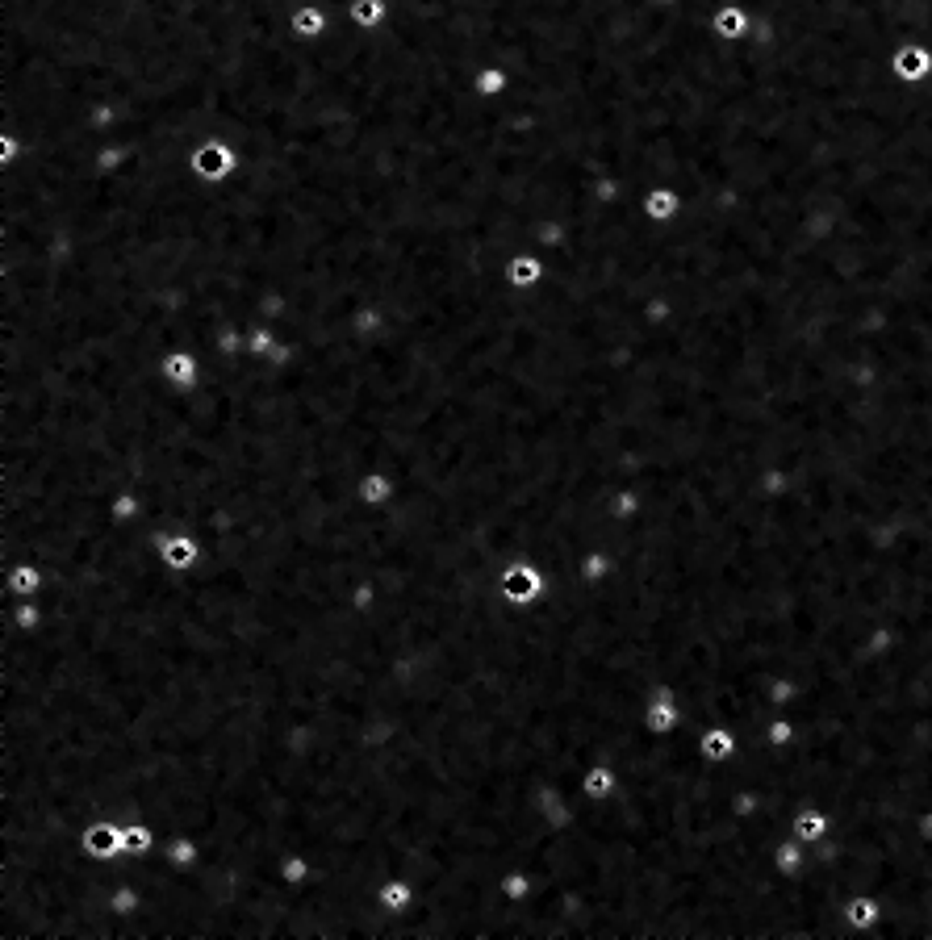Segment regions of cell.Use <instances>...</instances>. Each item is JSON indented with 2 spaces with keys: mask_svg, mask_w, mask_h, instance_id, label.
Segmentation results:
<instances>
[{
  "mask_svg": "<svg viewBox=\"0 0 932 940\" xmlns=\"http://www.w3.org/2000/svg\"><path fill=\"white\" fill-rule=\"evenodd\" d=\"M841 920H845V932H870V928H878L882 920H887V903H882L878 895H870V890H857V895L845 899Z\"/></svg>",
  "mask_w": 932,
  "mask_h": 940,
  "instance_id": "52a82bcc",
  "label": "cell"
},
{
  "mask_svg": "<svg viewBox=\"0 0 932 940\" xmlns=\"http://www.w3.org/2000/svg\"><path fill=\"white\" fill-rule=\"evenodd\" d=\"M790 832H795L803 844H820V840H828V836H832V815H828V807H820V803H803L795 815H790Z\"/></svg>",
  "mask_w": 932,
  "mask_h": 940,
  "instance_id": "7c38bea8",
  "label": "cell"
},
{
  "mask_svg": "<svg viewBox=\"0 0 932 940\" xmlns=\"http://www.w3.org/2000/svg\"><path fill=\"white\" fill-rule=\"evenodd\" d=\"M126 849H122V824L118 819H92V824H84L80 832V857L92 861V865H113Z\"/></svg>",
  "mask_w": 932,
  "mask_h": 940,
  "instance_id": "277c9868",
  "label": "cell"
},
{
  "mask_svg": "<svg viewBox=\"0 0 932 940\" xmlns=\"http://www.w3.org/2000/svg\"><path fill=\"white\" fill-rule=\"evenodd\" d=\"M59 539H63V535H59ZM147 556H155L168 573H193L197 564L205 560V544H201L197 535H189V531H168V535L155 539Z\"/></svg>",
  "mask_w": 932,
  "mask_h": 940,
  "instance_id": "3957f363",
  "label": "cell"
},
{
  "mask_svg": "<svg viewBox=\"0 0 932 940\" xmlns=\"http://www.w3.org/2000/svg\"><path fill=\"white\" fill-rule=\"evenodd\" d=\"M799 740V719L790 715H778V719H765V736H761V748H774V752H786L790 744Z\"/></svg>",
  "mask_w": 932,
  "mask_h": 940,
  "instance_id": "d6986e66",
  "label": "cell"
},
{
  "mask_svg": "<svg viewBox=\"0 0 932 940\" xmlns=\"http://www.w3.org/2000/svg\"><path fill=\"white\" fill-rule=\"evenodd\" d=\"M682 209V197L673 193V188H652V193L644 197V214L648 222H669L673 214Z\"/></svg>",
  "mask_w": 932,
  "mask_h": 940,
  "instance_id": "ffe728a7",
  "label": "cell"
},
{
  "mask_svg": "<svg viewBox=\"0 0 932 940\" xmlns=\"http://www.w3.org/2000/svg\"><path fill=\"white\" fill-rule=\"evenodd\" d=\"M159 844V828L151 819H122V849L126 857H151Z\"/></svg>",
  "mask_w": 932,
  "mask_h": 940,
  "instance_id": "5bb4252c",
  "label": "cell"
},
{
  "mask_svg": "<svg viewBox=\"0 0 932 940\" xmlns=\"http://www.w3.org/2000/svg\"><path fill=\"white\" fill-rule=\"evenodd\" d=\"M715 34L719 38H744V30H749V17H744V9H736V5H724L715 13Z\"/></svg>",
  "mask_w": 932,
  "mask_h": 940,
  "instance_id": "603a6c76",
  "label": "cell"
},
{
  "mask_svg": "<svg viewBox=\"0 0 932 940\" xmlns=\"http://www.w3.org/2000/svg\"><path fill=\"white\" fill-rule=\"evenodd\" d=\"M159 376H163V381H168L176 393H193L197 381H201L197 356H193V351H168V356L159 360Z\"/></svg>",
  "mask_w": 932,
  "mask_h": 940,
  "instance_id": "8fae6325",
  "label": "cell"
},
{
  "mask_svg": "<svg viewBox=\"0 0 932 940\" xmlns=\"http://www.w3.org/2000/svg\"><path fill=\"white\" fill-rule=\"evenodd\" d=\"M5 585H9L13 598H34L51 585V573H46L42 560H13L5 569Z\"/></svg>",
  "mask_w": 932,
  "mask_h": 940,
  "instance_id": "9c48e42d",
  "label": "cell"
},
{
  "mask_svg": "<svg viewBox=\"0 0 932 940\" xmlns=\"http://www.w3.org/2000/svg\"><path fill=\"white\" fill-rule=\"evenodd\" d=\"M247 347H251V356H268V351L276 347V335H272V331H264V326H260V331H251Z\"/></svg>",
  "mask_w": 932,
  "mask_h": 940,
  "instance_id": "4316f807",
  "label": "cell"
},
{
  "mask_svg": "<svg viewBox=\"0 0 932 940\" xmlns=\"http://www.w3.org/2000/svg\"><path fill=\"white\" fill-rule=\"evenodd\" d=\"M770 869L778 878H799L807 869V857H803V840L799 836H786L770 849Z\"/></svg>",
  "mask_w": 932,
  "mask_h": 940,
  "instance_id": "9a60e30c",
  "label": "cell"
},
{
  "mask_svg": "<svg viewBox=\"0 0 932 940\" xmlns=\"http://www.w3.org/2000/svg\"><path fill=\"white\" fill-rule=\"evenodd\" d=\"M506 280L515 289H531V285H540V280H544V264L531 260V255H515V260L506 264Z\"/></svg>",
  "mask_w": 932,
  "mask_h": 940,
  "instance_id": "44dd1931",
  "label": "cell"
},
{
  "mask_svg": "<svg viewBox=\"0 0 932 940\" xmlns=\"http://www.w3.org/2000/svg\"><path fill=\"white\" fill-rule=\"evenodd\" d=\"M736 752H740V736L728 723H711L694 736V757L703 765H728V761H736Z\"/></svg>",
  "mask_w": 932,
  "mask_h": 940,
  "instance_id": "5b68a950",
  "label": "cell"
},
{
  "mask_svg": "<svg viewBox=\"0 0 932 940\" xmlns=\"http://www.w3.org/2000/svg\"><path fill=\"white\" fill-rule=\"evenodd\" d=\"M389 17V0H347V21L356 30H377Z\"/></svg>",
  "mask_w": 932,
  "mask_h": 940,
  "instance_id": "ac0fdd59",
  "label": "cell"
},
{
  "mask_svg": "<svg viewBox=\"0 0 932 940\" xmlns=\"http://www.w3.org/2000/svg\"><path fill=\"white\" fill-rule=\"evenodd\" d=\"M615 577V560L607 552H590V556H581V585H602V581H611Z\"/></svg>",
  "mask_w": 932,
  "mask_h": 940,
  "instance_id": "7402d4cb",
  "label": "cell"
},
{
  "mask_svg": "<svg viewBox=\"0 0 932 940\" xmlns=\"http://www.w3.org/2000/svg\"><path fill=\"white\" fill-rule=\"evenodd\" d=\"M640 723H644L648 740H665V736L678 732V727L686 723V707H682L678 690H673V686H657V690H652L648 702H644V711H640Z\"/></svg>",
  "mask_w": 932,
  "mask_h": 940,
  "instance_id": "7a4b0ae2",
  "label": "cell"
},
{
  "mask_svg": "<svg viewBox=\"0 0 932 940\" xmlns=\"http://www.w3.org/2000/svg\"><path fill=\"white\" fill-rule=\"evenodd\" d=\"M928 67H932V55L924 51V46H903V51L895 55V76L903 84H916L928 76Z\"/></svg>",
  "mask_w": 932,
  "mask_h": 940,
  "instance_id": "2e32d148",
  "label": "cell"
},
{
  "mask_svg": "<svg viewBox=\"0 0 932 940\" xmlns=\"http://www.w3.org/2000/svg\"><path fill=\"white\" fill-rule=\"evenodd\" d=\"M372 606H377V585H372V581H360L356 590H352V610H356V615H368Z\"/></svg>",
  "mask_w": 932,
  "mask_h": 940,
  "instance_id": "484cf974",
  "label": "cell"
},
{
  "mask_svg": "<svg viewBox=\"0 0 932 940\" xmlns=\"http://www.w3.org/2000/svg\"><path fill=\"white\" fill-rule=\"evenodd\" d=\"M356 498L372 510H381V506H389L393 498H398V477L385 473V468H368V473L360 477V485H356Z\"/></svg>",
  "mask_w": 932,
  "mask_h": 940,
  "instance_id": "4fadbf2b",
  "label": "cell"
},
{
  "mask_svg": "<svg viewBox=\"0 0 932 940\" xmlns=\"http://www.w3.org/2000/svg\"><path fill=\"white\" fill-rule=\"evenodd\" d=\"M548 590V569L535 560H510L506 569L498 573V598L510 602L515 610L523 606H535Z\"/></svg>",
  "mask_w": 932,
  "mask_h": 940,
  "instance_id": "6da1fadb",
  "label": "cell"
},
{
  "mask_svg": "<svg viewBox=\"0 0 932 940\" xmlns=\"http://www.w3.org/2000/svg\"><path fill=\"white\" fill-rule=\"evenodd\" d=\"M414 903H418V886H414V878H406V874H389V878L377 886V907H381V915H410Z\"/></svg>",
  "mask_w": 932,
  "mask_h": 940,
  "instance_id": "30bf717a",
  "label": "cell"
},
{
  "mask_svg": "<svg viewBox=\"0 0 932 940\" xmlns=\"http://www.w3.org/2000/svg\"><path fill=\"white\" fill-rule=\"evenodd\" d=\"M502 88H506V72H502V67H481V76H477V97H498Z\"/></svg>",
  "mask_w": 932,
  "mask_h": 940,
  "instance_id": "d4e9b609",
  "label": "cell"
},
{
  "mask_svg": "<svg viewBox=\"0 0 932 940\" xmlns=\"http://www.w3.org/2000/svg\"><path fill=\"white\" fill-rule=\"evenodd\" d=\"M607 514H611V519H615V523H632V519H636V514H640V498H636V493H632V489H623V493H615V498H611V506H607Z\"/></svg>",
  "mask_w": 932,
  "mask_h": 940,
  "instance_id": "cb8c5ba5",
  "label": "cell"
},
{
  "mask_svg": "<svg viewBox=\"0 0 932 940\" xmlns=\"http://www.w3.org/2000/svg\"><path fill=\"white\" fill-rule=\"evenodd\" d=\"M577 790H581L586 803H615L619 790H623V769H615L611 761H594V765L581 769Z\"/></svg>",
  "mask_w": 932,
  "mask_h": 940,
  "instance_id": "8992f818",
  "label": "cell"
},
{
  "mask_svg": "<svg viewBox=\"0 0 932 940\" xmlns=\"http://www.w3.org/2000/svg\"><path fill=\"white\" fill-rule=\"evenodd\" d=\"M193 172L209 184H218L226 180L230 172H235V151H230V143H222V138H209V143H201L193 151Z\"/></svg>",
  "mask_w": 932,
  "mask_h": 940,
  "instance_id": "ba28073f",
  "label": "cell"
},
{
  "mask_svg": "<svg viewBox=\"0 0 932 940\" xmlns=\"http://www.w3.org/2000/svg\"><path fill=\"white\" fill-rule=\"evenodd\" d=\"M289 30H293L297 38H306V42L322 38V34H326V9H322V5H297L293 17H289Z\"/></svg>",
  "mask_w": 932,
  "mask_h": 940,
  "instance_id": "e0dca14e",
  "label": "cell"
}]
</instances>
